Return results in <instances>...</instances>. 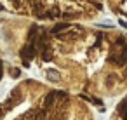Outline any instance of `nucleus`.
<instances>
[{
  "label": "nucleus",
  "mask_w": 127,
  "mask_h": 120,
  "mask_svg": "<svg viewBox=\"0 0 127 120\" xmlns=\"http://www.w3.org/2000/svg\"><path fill=\"white\" fill-rule=\"evenodd\" d=\"M118 113L122 115V118L124 120H127V96L124 97V101L118 104Z\"/></svg>",
  "instance_id": "obj_2"
},
{
  "label": "nucleus",
  "mask_w": 127,
  "mask_h": 120,
  "mask_svg": "<svg viewBox=\"0 0 127 120\" xmlns=\"http://www.w3.org/2000/svg\"><path fill=\"white\" fill-rule=\"evenodd\" d=\"M18 120H23V118H18Z\"/></svg>",
  "instance_id": "obj_9"
},
{
  "label": "nucleus",
  "mask_w": 127,
  "mask_h": 120,
  "mask_svg": "<svg viewBox=\"0 0 127 120\" xmlns=\"http://www.w3.org/2000/svg\"><path fill=\"white\" fill-rule=\"evenodd\" d=\"M66 28H70L68 23H59V25H56V26L52 28V33H59L61 30H66Z\"/></svg>",
  "instance_id": "obj_4"
},
{
  "label": "nucleus",
  "mask_w": 127,
  "mask_h": 120,
  "mask_svg": "<svg viewBox=\"0 0 127 120\" xmlns=\"http://www.w3.org/2000/svg\"><path fill=\"white\" fill-rule=\"evenodd\" d=\"M19 54H21L23 61H28V59H32V58H33V56L37 54V45L30 42L28 45H25V47L21 49V52H19Z\"/></svg>",
  "instance_id": "obj_1"
},
{
  "label": "nucleus",
  "mask_w": 127,
  "mask_h": 120,
  "mask_svg": "<svg viewBox=\"0 0 127 120\" xmlns=\"http://www.w3.org/2000/svg\"><path fill=\"white\" fill-rule=\"evenodd\" d=\"M11 75H12V77H14V78H18V77H19V75H21V71H19V70H18V68H12V71H11Z\"/></svg>",
  "instance_id": "obj_6"
},
{
  "label": "nucleus",
  "mask_w": 127,
  "mask_h": 120,
  "mask_svg": "<svg viewBox=\"0 0 127 120\" xmlns=\"http://www.w3.org/2000/svg\"><path fill=\"white\" fill-rule=\"evenodd\" d=\"M61 12H59V9L58 7H52L49 12H45V14H42V18H58Z\"/></svg>",
  "instance_id": "obj_3"
},
{
  "label": "nucleus",
  "mask_w": 127,
  "mask_h": 120,
  "mask_svg": "<svg viewBox=\"0 0 127 120\" xmlns=\"http://www.w3.org/2000/svg\"><path fill=\"white\" fill-rule=\"evenodd\" d=\"M122 59H124V63H127V49H124V54H122Z\"/></svg>",
  "instance_id": "obj_7"
},
{
  "label": "nucleus",
  "mask_w": 127,
  "mask_h": 120,
  "mask_svg": "<svg viewBox=\"0 0 127 120\" xmlns=\"http://www.w3.org/2000/svg\"><path fill=\"white\" fill-rule=\"evenodd\" d=\"M0 77H2V63H0Z\"/></svg>",
  "instance_id": "obj_8"
},
{
  "label": "nucleus",
  "mask_w": 127,
  "mask_h": 120,
  "mask_svg": "<svg viewBox=\"0 0 127 120\" xmlns=\"http://www.w3.org/2000/svg\"><path fill=\"white\" fill-rule=\"evenodd\" d=\"M47 73H49V75H47V78H49L51 82H58V80H59V75H56V71H54V70H51V71H47Z\"/></svg>",
  "instance_id": "obj_5"
}]
</instances>
